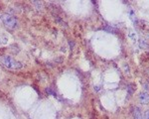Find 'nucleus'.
<instances>
[{
	"label": "nucleus",
	"instance_id": "nucleus-5",
	"mask_svg": "<svg viewBox=\"0 0 149 119\" xmlns=\"http://www.w3.org/2000/svg\"><path fill=\"white\" fill-rule=\"evenodd\" d=\"M105 31L109 32V33H114V32L116 31V30L114 29V28L111 27V26H107V27L105 28Z\"/></svg>",
	"mask_w": 149,
	"mask_h": 119
},
{
	"label": "nucleus",
	"instance_id": "nucleus-13",
	"mask_svg": "<svg viewBox=\"0 0 149 119\" xmlns=\"http://www.w3.org/2000/svg\"><path fill=\"white\" fill-rule=\"evenodd\" d=\"M69 44H70V46H71V49H73L75 46V44H74V42H71V41H69Z\"/></svg>",
	"mask_w": 149,
	"mask_h": 119
},
{
	"label": "nucleus",
	"instance_id": "nucleus-10",
	"mask_svg": "<svg viewBox=\"0 0 149 119\" xmlns=\"http://www.w3.org/2000/svg\"><path fill=\"white\" fill-rule=\"evenodd\" d=\"M33 4H35V5H37V9H41L42 8V3L41 2H33Z\"/></svg>",
	"mask_w": 149,
	"mask_h": 119
},
{
	"label": "nucleus",
	"instance_id": "nucleus-6",
	"mask_svg": "<svg viewBox=\"0 0 149 119\" xmlns=\"http://www.w3.org/2000/svg\"><path fill=\"white\" fill-rule=\"evenodd\" d=\"M46 91H47V93H49V94H52V95H53V96H57V94H56L55 93V92H54L53 91V90H52L51 89V88H47V89H46Z\"/></svg>",
	"mask_w": 149,
	"mask_h": 119
},
{
	"label": "nucleus",
	"instance_id": "nucleus-4",
	"mask_svg": "<svg viewBox=\"0 0 149 119\" xmlns=\"http://www.w3.org/2000/svg\"><path fill=\"white\" fill-rule=\"evenodd\" d=\"M133 118L134 119H143L142 118V114H141V111L138 107H135L133 109Z\"/></svg>",
	"mask_w": 149,
	"mask_h": 119
},
{
	"label": "nucleus",
	"instance_id": "nucleus-9",
	"mask_svg": "<svg viewBox=\"0 0 149 119\" xmlns=\"http://www.w3.org/2000/svg\"><path fill=\"white\" fill-rule=\"evenodd\" d=\"M130 19L133 21V22L136 21V17L134 16V13H133V11H130Z\"/></svg>",
	"mask_w": 149,
	"mask_h": 119
},
{
	"label": "nucleus",
	"instance_id": "nucleus-12",
	"mask_svg": "<svg viewBox=\"0 0 149 119\" xmlns=\"http://www.w3.org/2000/svg\"><path fill=\"white\" fill-rule=\"evenodd\" d=\"M124 69H125V73H129V68H128V66H127V65H124Z\"/></svg>",
	"mask_w": 149,
	"mask_h": 119
},
{
	"label": "nucleus",
	"instance_id": "nucleus-8",
	"mask_svg": "<svg viewBox=\"0 0 149 119\" xmlns=\"http://www.w3.org/2000/svg\"><path fill=\"white\" fill-rule=\"evenodd\" d=\"M127 91H128V95H131L133 93V87L131 85H129L128 87H127Z\"/></svg>",
	"mask_w": 149,
	"mask_h": 119
},
{
	"label": "nucleus",
	"instance_id": "nucleus-2",
	"mask_svg": "<svg viewBox=\"0 0 149 119\" xmlns=\"http://www.w3.org/2000/svg\"><path fill=\"white\" fill-rule=\"evenodd\" d=\"M1 20L4 25L9 29H16L18 27V20L10 14H3L1 16Z\"/></svg>",
	"mask_w": 149,
	"mask_h": 119
},
{
	"label": "nucleus",
	"instance_id": "nucleus-7",
	"mask_svg": "<svg viewBox=\"0 0 149 119\" xmlns=\"http://www.w3.org/2000/svg\"><path fill=\"white\" fill-rule=\"evenodd\" d=\"M129 38L132 41H136V35H135V33H129Z\"/></svg>",
	"mask_w": 149,
	"mask_h": 119
},
{
	"label": "nucleus",
	"instance_id": "nucleus-11",
	"mask_svg": "<svg viewBox=\"0 0 149 119\" xmlns=\"http://www.w3.org/2000/svg\"><path fill=\"white\" fill-rule=\"evenodd\" d=\"M144 119H149V110H146L145 115H144Z\"/></svg>",
	"mask_w": 149,
	"mask_h": 119
},
{
	"label": "nucleus",
	"instance_id": "nucleus-1",
	"mask_svg": "<svg viewBox=\"0 0 149 119\" xmlns=\"http://www.w3.org/2000/svg\"><path fill=\"white\" fill-rule=\"evenodd\" d=\"M1 63L9 70H20L23 68V64L18 61L14 60L10 56H3L1 58Z\"/></svg>",
	"mask_w": 149,
	"mask_h": 119
},
{
	"label": "nucleus",
	"instance_id": "nucleus-3",
	"mask_svg": "<svg viewBox=\"0 0 149 119\" xmlns=\"http://www.w3.org/2000/svg\"><path fill=\"white\" fill-rule=\"evenodd\" d=\"M139 100L142 104H147L149 102V93L148 92H142L139 96Z\"/></svg>",
	"mask_w": 149,
	"mask_h": 119
}]
</instances>
